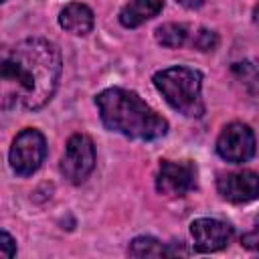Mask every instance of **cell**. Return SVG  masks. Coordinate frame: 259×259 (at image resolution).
Segmentation results:
<instances>
[{"mask_svg": "<svg viewBox=\"0 0 259 259\" xmlns=\"http://www.w3.org/2000/svg\"><path fill=\"white\" fill-rule=\"evenodd\" d=\"M241 245L251 249V251H259V221L253 225L251 231H247L243 237H241Z\"/></svg>", "mask_w": 259, "mask_h": 259, "instance_id": "2e32d148", "label": "cell"}, {"mask_svg": "<svg viewBox=\"0 0 259 259\" xmlns=\"http://www.w3.org/2000/svg\"><path fill=\"white\" fill-rule=\"evenodd\" d=\"M127 253L132 257H162V255H172L170 249H166L158 239L154 237H136L130 247Z\"/></svg>", "mask_w": 259, "mask_h": 259, "instance_id": "7c38bea8", "label": "cell"}, {"mask_svg": "<svg viewBox=\"0 0 259 259\" xmlns=\"http://www.w3.org/2000/svg\"><path fill=\"white\" fill-rule=\"evenodd\" d=\"M219 42V36L212 32V30H206V28H200L192 40V45L198 49V51H212Z\"/></svg>", "mask_w": 259, "mask_h": 259, "instance_id": "5bb4252c", "label": "cell"}, {"mask_svg": "<svg viewBox=\"0 0 259 259\" xmlns=\"http://www.w3.org/2000/svg\"><path fill=\"white\" fill-rule=\"evenodd\" d=\"M253 20L255 22H259V4L255 6V10H253Z\"/></svg>", "mask_w": 259, "mask_h": 259, "instance_id": "ac0fdd59", "label": "cell"}, {"mask_svg": "<svg viewBox=\"0 0 259 259\" xmlns=\"http://www.w3.org/2000/svg\"><path fill=\"white\" fill-rule=\"evenodd\" d=\"M217 152L231 164H243L255 154V136L247 123L233 121L223 127L217 140Z\"/></svg>", "mask_w": 259, "mask_h": 259, "instance_id": "8992f818", "label": "cell"}, {"mask_svg": "<svg viewBox=\"0 0 259 259\" xmlns=\"http://www.w3.org/2000/svg\"><path fill=\"white\" fill-rule=\"evenodd\" d=\"M190 235L198 251L212 253V251L227 247V243L233 237V229L231 225L219 219H196L190 225Z\"/></svg>", "mask_w": 259, "mask_h": 259, "instance_id": "9c48e42d", "label": "cell"}, {"mask_svg": "<svg viewBox=\"0 0 259 259\" xmlns=\"http://www.w3.org/2000/svg\"><path fill=\"white\" fill-rule=\"evenodd\" d=\"M162 6L164 0H130L119 12V22L127 28H136L154 18L162 10Z\"/></svg>", "mask_w": 259, "mask_h": 259, "instance_id": "8fae6325", "label": "cell"}, {"mask_svg": "<svg viewBox=\"0 0 259 259\" xmlns=\"http://www.w3.org/2000/svg\"><path fill=\"white\" fill-rule=\"evenodd\" d=\"M196 186V166L188 160H162L156 176V190L164 196H184Z\"/></svg>", "mask_w": 259, "mask_h": 259, "instance_id": "52a82bcc", "label": "cell"}, {"mask_svg": "<svg viewBox=\"0 0 259 259\" xmlns=\"http://www.w3.org/2000/svg\"><path fill=\"white\" fill-rule=\"evenodd\" d=\"M14 255H16V243H14V239L6 231H2V235H0V257L10 259Z\"/></svg>", "mask_w": 259, "mask_h": 259, "instance_id": "9a60e30c", "label": "cell"}, {"mask_svg": "<svg viewBox=\"0 0 259 259\" xmlns=\"http://www.w3.org/2000/svg\"><path fill=\"white\" fill-rule=\"evenodd\" d=\"M59 24L67 32L83 36V34L91 32V28H93V12L89 6L81 4V2H71L61 10Z\"/></svg>", "mask_w": 259, "mask_h": 259, "instance_id": "30bf717a", "label": "cell"}, {"mask_svg": "<svg viewBox=\"0 0 259 259\" xmlns=\"http://www.w3.org/2000/svg\"><path fill=\"white\" fill-rule=\"evenodd\" d=\"M95 103L103 125L125 138L156 140L168 132V121L134 91L111 87L101 91Z\"/></svg>", "mask_w": 259, "mask_h": 259, "instance_id": "7a4b0ae2", "label": "cell"}, {"mask_svg": "<svg viewBox=\"0 0 259 259\" xmlns=\"http://www.w3.org/2000/svg\"><path fill=\"white\" fill-rule=\"evenodd\" d=\"M178 4H182L184 8H198L204 4V0H176Z\"/></svg>", "mask_w": 259, "mask_h": 259, "instance_id": "e0dca14e", "label": "cell"}, {"mask_svg": "<svg viewBox=\"0 0 259 259\" xmlns=\"http://www.w3.org/2000/svg\"><path fill=\"white\" fill-rule=\"evenodd\" d=\"M47 156V142L45 136L38 130L26 127L22 130L10 148V166L18 176H30L32 172H36L42 164Z\"/></svg>", "mask_w": 259, "mask_h": 259, "instance_id": "277c9868", "label": "cell"}, {"mask_svg": "<svg viewBox=\"0 0 259 259\" xmlns=\"http://www.w3.org/2000/svg\"><path fill=\"white\" fill-rule=\"evenodd\" d=\"M154 85L168 101L170 107L186 117H200L204 113L202 103V77L188 67H168L154 75Z\"/></svg>", "mask_w": 259, "mask_h": 259, "instance_id": "3957f363", "label": "cell"}, {"mask_svg": "<svg viewBox=\"0 0 259 259\" xmlns=\"http://www.w3.org/2000/svg\"><path fill=\"white\" fill-rule=\"evenodd\" d=\"M186 26L184 24H176V22H166L162 26L156 28V40L162 45V47H168V49H178L186 42Z\"/></svg>", "mask_w": 259, "mask_h": 259, "instance_id": "4fadbf2b", "label": "cell"}, {"mask_svg": "<svg viewBox=\"0 0 259 259\" xmlns=\"http://www.w3.org/2000/svg\"><path fill=\"white\" fill-rule=\"evenodd\" d=\"M95 166V146L93 140L85 134H75L69 138L63 158H61V172L63 176L73 182L81 184Z\"/></svg>", "mask_w": 259, "mask_h": 259, "instance_id": "5b68a950", "label": "cell"}, {"mask_svg": "<svg viewBox=\"0 0 259 259\" xmlns=\"http://www.w3.org/2000/svg\"><path fill=\"white\" fill-rule=\"evenodd\" d=\"M61 69L63 63L57 45L36 36L16 42L2 59V107L22 105L26 109H40L55 95Z\"/></svg>", "mask_w": 259, "mask_h": 259, "instance_id": "6da1fadb", "label": "cell"}, {"mask_svg": "<svg viewBox=\"0 0 259 259\" xmlns=\"http://www.w3.org/2000/svg\"><path fill=\"white\" fill-rule=\"evenodd\" d=\"M217 188H219V194L229 202H235V204L251 202L259 198V174L251 170L223 174L217 180Z\"/></svg>", "mask_w": 259, "mask_h": 259, "instance_id": "ba28073f", "label": "cell"}]
</instances>
